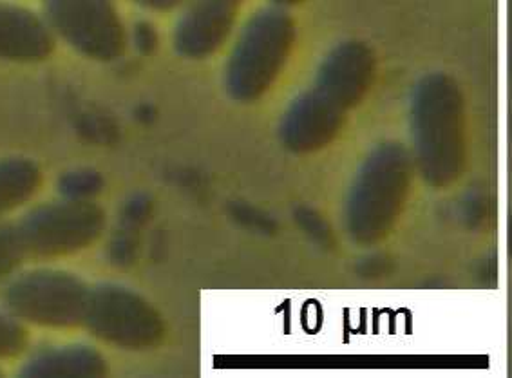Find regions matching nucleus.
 <instances>
[{"label": "nucleus", "instance_id": "f257e3e1", "mask_svg": "<svg viewBox=\"0 0 512 378\" xmlns=\"http://www.w3.org/2000/svg\"><path fill=\"white\" fill-rule=\"evenodd\" d=\"M375 76V58L362 42H344L333 49L317 71L310 89L297 96L281 120L279 136L288 151H319L341 133L346 114L368 93Z\"/></svg>", "mask_w": 512, "mask_h": 378}, {"label": "nucleus", "instance_id": "f03ea898", "mask_svg": "<svg viewBox=\"0 0 512 378\" xmlns=\"http://www.w3.org/2000/svg\"><path fill=\"white\" fill-rule=\"evenodd\" d=\"M413 161L431 185H447L464 167V104L455 82L444 75L426 76L411 104Z\"/></svg>", "mask_w": 512, "mask_h": 378}, {"label": "nucleus", "instance_id": "7ed1b4c3", "mask_svg": "<svg viewBox=\"0 0 512 378\" xmlns=\"http://www.w3.org/2000/svg\"><path fill=\"white\" fill-rule=\"evenodd\" d=\"M297 28L285 8L256 11L232 46L225 87L239 104H254L274 87L294 49Z\"/></svg>", "mask_w": 512, "mask_h": 378}, {"label": "nucleus", "instance_id": "20e7f679", "mask_svg": "<svg viewBox=\"0 0 512 378\" xmlns=\"http://www.w3.org/2000/svg\"><path fill=\"white\" fill-rule=\"evenodd\" d=\"M89 292L76 275L42 268L10 277L0 290V303L24 324L73 328L84 324Z\"/></svg>", "mask_w": 512, "mask_h": 378}, {"label": "nucleus", "instance_id": "39448f33", "mask_svg": "<svg viewBox=\"0 0 512 378\" xmlns=\"http://www.w3.org/2000/svg\"><path fill=\"white\" fill-rule=\"evenodd\" d=\"M105 214L91 199L64 198L44 203L17 219L29 259L69 256L93 245Z\"/></svg>", "mask_w": 512, "mask_h": 378}, {"label": "nucleus", "instance_id": "423d86ee", "mask_svg": "<svg viewBox=\"0 0 512 378\" xmlns=\"http://www.w3.org/2000/svg\"><path fill=\"white\" fill-rule=\"evenodd\" d=\"M413 172V156L402 145L384 143L371 152L351 187V225L357 230H371L388 223L408 196Z\"/></svg>", "mask_w": 512, "mask_h": 378}, {"label": "nucleus", "instance_id": "0eeeda50", "mask_svg": "<svg viewBox=\"0 0 512 378\" xmlns=\"http://www.w3.org/2000/svg\"><path fill=\"white\" fill-rule=\"evenodd\" d=\"M84 324L100 341L124 350H151L165 331L162 315L149 301L116 284L91 288Z\"/></svg>", "mask_w": 512, "mask_h": 378}, {"label": "nucleus", "instance_id": "6e6552de", "mask_svg": "<svg viewBox=\"0 0 512 378\" xmlns=\"http://www.w3.org/2000/svg\"><path fill=\"white\" fill-rule=\"evenodd\" d=\"M51 31L82 57L113 62L124 57L127 31L111 0H44Z\"/></svg>", "mask_w": 512, "mask_h": 378}, {"label": "nucleus", "instance_id": "1a4fd4ad", "mask_svg": "<svg viewBox=\"0 0 512 378\" xmlns=\"http://www.w3.org/2000/svg\"><path fill=\"white\" fill-rule=\"evenodd\" d=\"M245 0H190L174 31L181 57L203 60L223 48Z\"/></svg>", "mask_w": 512, "mask_h": 378}, {"label": "nucleus", "instance_id": "9d476101", "mask_svg": "<svg viewBox=\"0 0 512 378\" xmlns=\"http://www.w3.org/2000/svg\"><path fill=\"white\" fill-rule=\"evenodd\" d=\"M55 49V33L46 19L22 6L0 2V58L40 62Z\"/></svg>", "mask_w": 512, "mask_h": 378}, {"label": "nucleus", "instance_id": "9b49d317", "mask_svg": "<svg viewBox=\"0 0 512 378\" xmlns=\"http://www.w3.org/2000/svg\"><path fill=\"white\" fill-rule=\"evenodd\" d=\"M107 371L105 359L84 344L58 346L35 353L22 366V377H102Z\"/></svg>", "mask_w": 512, "mask_h": 378}, {"label": "nucleus", "instance_id": "f8f14e48", "mask_svg": "<svg viewBox=\"0 0 512 378\" xmlns=\"http://www.w3.org/2000/svg\"><path fill=\"white\" fill-rule=\"evenodd\" d=\"M42 183L37 161L24 156L0 160V218L35 196Z\"/></svg>", "mask_w": 512, "mask_h": 378}, {"label": "nucleus", "instance_id": "ddd939ff", "mask_svg": "<svg viewBox=\"0 0 512 378\" xmlns=\"http://www.w3.org/2000/svg\"><path fill=\"white\" fill-rule=\"evenodd\" d=\"M28 259L17 221L0 223V283H6L10 277L19 274L20 266Z\"/></svg>", "mask_w": 512, "mask_h": 378}, {"label": "nucleus", "instance_id": "4468645a", "mask_svg": "<svg viewBox=\"0 0 512 378\" xmlns=\"http://www.w3.org/2000/svg\"><path fill=\"white\" fill-rule=\"evenodd\" d=\"M28 344V331L24 322L10 312L0 310V359H13L20 355Z\"/></svg>", "mask_w": 512, "mask_h": 378}, {"label": "nucleus", "instance_id": "2eb2a0df", "mask_svg": "<svg viewBox=\"0 0 512 378\" xmlns=\"http://www.w3.org/2000/svg\"><path fill=\"white\" fill-rule=\"evenodd\" d=\"M62 185H64L66 198L89 199V196L100 187V178L89 172H76L66 176Z\"/></svg>", "mask_w": 512, "mask_h": 378}, {"label": "nucleus", "instance_id": "dca6fc26", "mask_svg": "<svg viewBox=\"0 0 512 378\" xmlns=\"http://www.w3.org/2000/svg\"><path fill=\"white\" fill-rule=\"evenodd\" d=\"M136 4H140L143 8L152 11H174L183 6L187 0H134Z\"/></svg>", "mask_w": 512, "mask_h": 378}, {"label": "nucleus", "instance_id": "f3484780", "mask_svg": "<svg viewBox=\"0 0 512 378\" xmlns=\"http://www.w3.org/2000/svg\"><path fill=\"white\" fill-rule=\"evenodd\" d=\"M272 2V6H277V8H292V6H297V4H301L303 0H270Z\"/></svg>", "mask_w": 512, "mask_h": 378}]
</instances>
